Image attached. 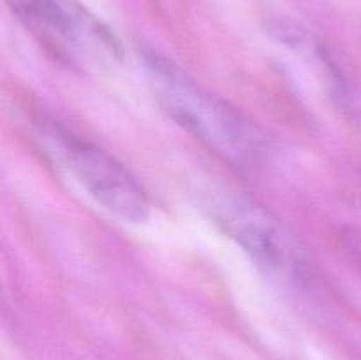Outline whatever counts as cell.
Masks as SVG:
<instances>
[{"instance_id": "1", "label": "cell", "mask_w": 361, "mask_h": 360, "mask_svg": "<svg viewBox=\"0 0 361 360\" xmlns=\"http://www.w3.org/2000/svg\"><path fill=\"white\" fill-rule=\"evenodd\" d=\"M159 104L187 133L236 168H254L264 154V134L240 109L190 80L154 49L141 53Z\"/></svg>"}, {"instance_id": "2", "label": "cell", "mask_w": 361, "mask_h": 360, "mask_svg": "<svg viewBox=\"0 0 361 360\" xmlns=\"http://www.w3.org/2000/svg\"><path fill=\"white\" fill-rule=\"evenodd\" d=\"M46 134L56 145V154L67 172L102 208L130 224L147 221L150 214L147 193L122 162L60 127H49Z\"/></svg>"}, {"instance_id": "3", "label": "cell", "mask_w": 361, "mask_h": 360, "mask_svg": "<svg viewBox=\"0 0 361 360\" xmlns=\"http://www.w3.org/2000/svg\"><path fill=\"white\" fill-rule=\"evenodd\" d=\"M215 224L259 267L295 272L302 254L291 233L271 212L242 196H226L210 208Z\"/></svg>"}]
</instances>
